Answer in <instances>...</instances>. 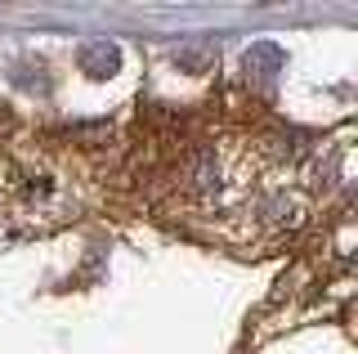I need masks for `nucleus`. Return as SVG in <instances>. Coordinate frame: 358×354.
<instances>
[{
	"label": "nucleus",
	"mask_w": 358,
	"mask_h": 354,
	"mask_svg": "<svg viewBox=\"0 0 358 354\" xmlns=\"http://www.w3.org/2000/svg\"><path fill=\"white\" fill-rule=\"evenodd\" d=\"M103 197L99 171L67 143L36 135L0 139V229L50 234L90 215Z\"/></svg>",
	"instance_id": "obj_2"
},
{
	"label": "nucleus",
	"mask_w": 358,
	"mask_h": 354,
	"mask_svg": "<svg viewBox=\"0 0 358 354\" xmlns=\"http://www.w3.org/2000/svg\"><path fill=\"white\" fill-rule=\"evenodd\" d=\"M166 189L238 247H278L305 234L327 197L331 162L318 143L268 126H215L166 162Z\"/></svg>",
	"instance_id": "obj_1"
}]
</instances>
